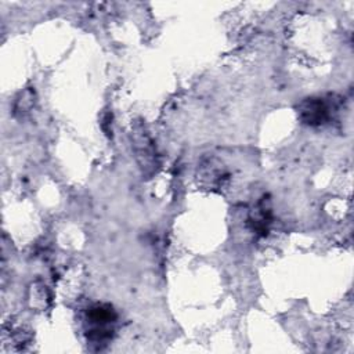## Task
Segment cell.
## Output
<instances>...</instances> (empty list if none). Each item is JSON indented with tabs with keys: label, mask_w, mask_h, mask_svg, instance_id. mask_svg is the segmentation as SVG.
Masks as SVG:
<instances>
[{
	"label": "cell",
	"mask_w": 354,
	"mask_h": 354,
	"mask_svg": "<svg viewBox=\"0 0 354 354\" xmlns=\"http://www.w3.org/2000/svg\"><path fill=\"white\" fill-rule=\"evenodd\" d=\"M118 314L113 306L108 303H95L86 311V337L87 342L98 350L105 347L113 336V325Z\"/></svg>",
	"instance_id": "cell-1"
},
{
	"label": "cell",
	"mask_w": 354,
	"mask_h": 354,
	"mask_svg": "<svg viewBox=\"0 0 354 354\" xmlns=\"http://www.w3.org/2000/svg\"><path fill=\"white\" fill-rule=\"evenodd\" d=\"M131 147L142 174L147 177L153 176L159 167V156L155 142L142 122H136L133 124Z\"/></svg>",
	"instance_id": "cell-2"
},
{
	"label": "cell",
	"mask_w": 354,
	"mask_h": 354,
	"mask_svg": "<svg viewBox=\"0 0 354 354\" xmlns=\"http://www.w3.org/2000/svg\"><path fill=\"white\" fill-rule=\"evenodd\" d=\"M336 95H329L328 98L325 97H307L301 100L297 106V118L303 124L317 127L325 124L333 111L339 109L340 101Z\"/></svg>",
	"instance_id": "cell-3"
},
{
	"label": "cell",
	"mask_w": 354,
	"mask_h": 354,
	"mask_svg": "<svg viewBox=\"0 0 354 354\" xmlns=\"http://www.w3.org/2000/svg\"><path fill=\"white\" fill-rule=\"evenodd\" d=\"M272 220V206L268 195H263L249 214V225L259 235H267Z\"/></svg>",
	"instance_id": "cell-4"
},
{
	"label": "cell",
	"mask_w": 354,
	"mask_h": 354,
	"mask_svg": "<svg viewBox=\"0 0 354 354\" xmlns=\"http://www.w3.org/2000/svg\"><path fill=\"white\" fill-rule=\"evenodd\" d=\"M199 178L203 184L209 187H221L224 180L227 178V171L224 170L223 165L216 159H207L201 165L199 169Z\"/></svg>",
	"instance_id": "cell-5"
},
{
	"label": "cell",
	"mask_w": 354,
	"mask_h": 354,
	"mask_svg": "<svg viewBox=\"0 0 354 354\" xmlns=\"http://www.w3.org/2000/svg\"><path fill=\"white\" fill-rule=\"evenodd\" d=\"M36 102V93L32 87L25 88L24 91H21L14 102V113L17 116H24L28 112H30V109L33 108Z\"/></svg>",
	"instance_id": "cell-6"
}]
</instances>
